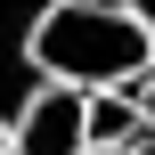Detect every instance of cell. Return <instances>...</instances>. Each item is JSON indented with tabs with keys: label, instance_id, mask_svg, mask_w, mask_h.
<instances>
[{
	"label": "cell",
	"instance_id": "cell-1",
	"mask_svg": "<svg viewBox=\"0 0 155 155\" xmlns=\"http://www.w3.org/2000/svg\"><path fill=\"white\" fill-rule=\"evenodd\" d=\"M25 57L65 90H131L155 74V33L131 16V0H49L25 33Z\"/></svg>",
	"mask_w": 155,
	"mask_h": 155
},
{
	"label": "cell",
	"instance_id": "cell-2",
	"mask_svg": "<svg viewBox=\"0 0 155 155\" xmlns=\"http://www.w3.org/2000/svg\"><path fill=\"white\" fill-rule=\"evenodd\" d=\"M16 155H90V90L41 82L16 106Z\"/></svg>",
	"mask_w": 155,
	"mask_h": 155
},
{
	"label": "cell",
	"instance_id": "cell-3",
	"mask_svg": "<svg viewBox=\"0 0 155 155\" xmlns=\"http://www.w3.org/2000/svg\"><path fill=\"white\" fill-rule=\"evenodd\" d=\"M139 139H147L139 98H131V90H90V147L98 155H131Z\"/></svg>",
	"mask_w": 155,
	"mask_h": 155
},
{
	"label": "cell",
	"instance_id": "cell-4",
	"mask_svg": "<svg viewBox=\"0 0 155 155\" xmlns=\"http://www.w3.org/2000/svg\"><path fill=\"white\" fill-rule=\"evenodd\" d=\"M131 98H139V114H147V131H155V74H139V82H131Z\"/></svg>",
	"mask_w": 155,
	"mask_h": 155
},
{
	"label": "cell",
	"instance_id": "cell-5",
	"mask_svg": "<svg viewBox=\"0 0 155 155\" xmlns=\"http://www.w3.org/2000/svg\"><path fill=\"white\" fill-rule=\"evenodd\" d=\"M0 155H16V123H8V114H0Z\"/></svg>",
	"mask_w": 155,
	"mask_h": 155
},
{
	"label": "cell",
	"instance_id": "cell-6",
	"mask_svg": "<svg viewBox=\"0 0 155 155\" xmlns=\"http://www.w3.org/2000/svg\"><path fill=\"white\" fill-rule=\"evenodd\" d=\"M131 16H139V25H147V33H155V0H131Z\"/></svg>",
	"mask_w": 155,
	"mask_h": 155
},
{
	"label": "cell",
	"instance_id": "cell-7",
	"mask_svg": "<svg viewBox=\"0 0 155 155\" xmlns=\"http://www.w3.org/2000/svg\"><path fill=\"white\" fill-rule=\"evenodd\" d=\"M131 155H155V131H147V139H139V147H131Z\"/></svg>",
	"mask_w": 155,
	"mask_h": 155
},
{
	"label": "cell",
	"instance_id": "cell-8",
	"mask_svg": "<svg viewBox=\"0 0 155 155\" xmlns=\"http://www.w3.org/2000/svg\"><path fill=\"white\" fill-rule=\"evenodd\" d=\"M90 155H98V147H90Z\"/></svg>",
	"mask_w": 155,
	"mask_h": 155
}]
</instances>
